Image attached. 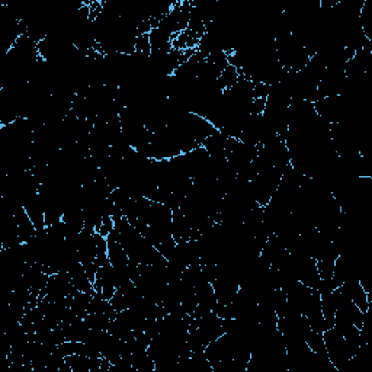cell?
<instances>
[{
    "label": "cell",
    "mask_w": 372,
    "mask_h": 372,
    "mask_svg": "<svg viewBox=\"0 0 372 372\" xmlns=\"http://www.w3.org/2000/svg\"><path fill=\"white\" fill-rule=\"evenodd\" d=\"M238 78H240L238 70L234 66L229 64L226 67V70L220 74V78L217 79L215 85L222 93H224V92H227L236 86V83L238 82Z\"/></svg>",
    "instance_id": "cell-2"
},
{
    "label": "cell",
    "mask_w": 372,
    "mask_h": 372,
    "mask_svg": "<svg viewBox=\"0 0 372 372\" xmlns=\"http://www.w3.org/2000/svg\"><path fill=\"white\" fill-rule=\"evenodd\" d=\"M323 339L329 361L336 368V371H343L352 362L353 353L346 345L342 333L338 329L330 327L323 331Z\"/></svg>",
    "instance_id": "cell-1"
}]
</instances>
